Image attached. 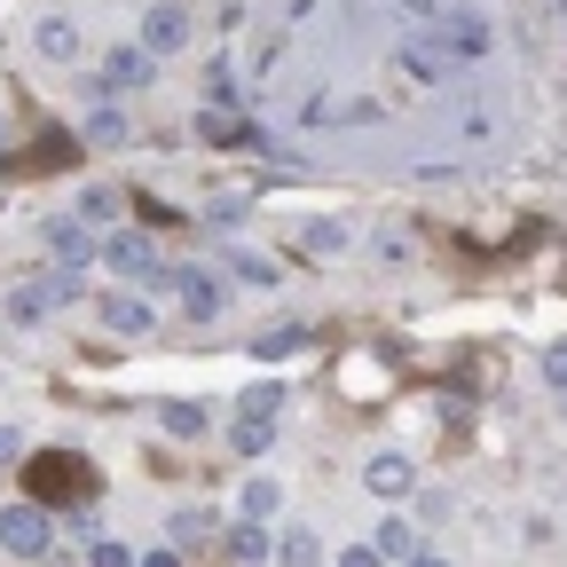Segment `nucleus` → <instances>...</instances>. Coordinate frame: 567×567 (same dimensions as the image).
Segmentation results:
<instances>
[{
    "mask_svg": "<svg viewBox=\"0 0 567 567\" xmlns=\"http://www.w3.org/2000/svg\"><path fill=\"white\" fill-rule=\"evenodd\" d=\"M48 536H55V520H48V505H9L0 513V551H17V559H48Z\"/></svg>",
    "mask_w": 567,
    "mask_h": 567,
    "instance_id": "nucleus-3",
    "label": "nucleus"
},
{
    "mask_svg": "<svg viewBox=\"0 0 567 567\" xmlns=\"http://www.w3.org/2000/svg\"><path fill=\"white\" fill-rule=\"evenodd\" d=\"M40 55H55V63H63V55H80V32H71L63 17H40Z\"/></svg>",
    "mask_w": 567,
    "mask_h": 567,
    "instance_id": "nucleus-16",
    "label": "nucleus"
},
{
    "mask_svg": "<svg viewBox=\"0 0 567 567\" xmlns=\"http://www.w3.org/2000/svg\"><path fill=\"white\" fill-rule=\"evenodd\" d=\"M197 134H205V142H252V126H245V118H229V111H205V118H197Z\"/></svg>",
    "mask_w": 567,
    "mask_h": 567,
    "instance_id": "nucleus-17",
    "label": "nucleus"
},
{
    "mask_svg": "<svg viewBox=\"0 0 567 567\" xmlns=\"http://www.w3.org/2000/svg\"><path fill=\"white\" fill-rule=\"evenodd\" d=\"M339 567H386V559H379V544H354V551H339Z\"/></svg>",
    "mask_w": 567,
    "mask_h": 567,
    "instance_id": "nucleus-31",
    "label": "nucleus"
},
{
    "mask_svg": "<svg viewBox=\"0 0 567 567\" xmlns=\"http://www.w3.org/2000/svg\"><path fill=\"white\" fill-rule=\"evenodd\" d=\"M363 481H371L379 496H402V488H410V457H402V450H386V457H371V473H363Z\"/></svg>",
    "mask_w": 567,
    "mask_h": 567,
    "instance_id": "nucleus-13",
    "label": "nucleus"
},
{
    "mask_svg": "<svg viewBox=\"0 0 567 567\" xmlns=\"http://www.w3.org/2000/svg\"><path fill=\"white\" fill-rule=\"evenodd\" d=\"M182 48H189V17L174 0H158V9L142 17V55H182Z\"/></svg>",
    "mask_w": 567,
    "mask_h": 567,
    "instance_id": "nucleus-5",
    "label": "nucleus"
},
{
    "mask_svg": "<svg viewBox=\"0 0 567 567\" xmlns=\"http://www.w3.org/2000/svg\"><path fill=\"white\" fill-rule=\"evenodd\" d=\"M276 513V481H245V520H268Z\"/></svg>",
    "mask_w": 567,
    "mask_h": 567,
    "instance_id": "nucleus-20",
    "label": "nucleus"
},
{
    "mask_svg": "<svg viewBox=\"0 0 567 567\" xmlns=\"http://www.w3.org/2000/svg\"><path fill=\"white\" fill-rule=\"evenodd\" d=\"M276 559H284V567H323V551H316V536H308V528H284Z\"/></svg>",
    "mask_w": 567,
    "mask_h": 567,
    "instance_id": "nucleus-15",
    "label": "nucleus"
},
{
    "mask_svg": "<svg viewBox=\"0 0 567 567\" xmlns=\"http://www.w3.org/2000/svg\"><path fill=\"white\" fill-rule=\"evenodd\" d=\"M48 252H55V268H87L95 260V237L80 221H48Z\"/></svg>",
    "mask_w": 567,
    "mask_h": 567,
    "instance_id": "nucleus-9",
    "label": "nucleus"
},
{
    "mask_svg": "<svg viewBox=\"0 0 567 567\" xmlns=\"http://www.w3.org/2000/svg\"><path fill=\"white\" fill-rule=\"evenodd\" d=\"M410 9H434V0H410Z\"/></svg>",
    "mask_w": 567,
    "mask_h": 567,
    "instance_id": "nucleus-34",
    "label": "nucleus"
},
{
    "mask_svg": "<svg viewBox=\"0 0 567 567\" xmlns=\"http://www.w3.org/2000/svg\"><path fill=\"white\" fill-rule=\"evenodd\" d=\"M87 567H134V551H126V544H111V536H103V544H87Z\"/></svg>",
    "mask_w": 567,
    "mask_h": 567,
    "instance_id": "nucleus-24",
    "label": "nucleus"
},
{
    "mask_svg": "<svg viewBox=\"0 0 567 567\" xmlns=\"http://www.w3.org/2000/svg\"><path fill=\"white\" fill-rule=\"evenodd\" d=\"M80 213H87V221H111V213H118V189H87Z\"/></svg>",
    "mask_w": 567,
    "mask_h": 567,
    "instance_id": "nucleus-26",
    "label": "nucleus"
},
{
    "mask_svg": "<svg viewBox=\"0 0 567 567\" xmlns=\"http://www.w3.org/2000/svg\"><path fill=\"white\" fill-rule=\"evenodd\" d=\"M544 379H551V386H567V347H544Z\"/></svg>",
    "mask_w": 567,
    "mask_h": 567,
    "instance_id": "nucleus-30",
    "label": "nucleus"
},
{
    "mask_svg": "<svg viewBox=\"0 0 567 567\" xmlns=\"http://www.w3.org/2000/svg\"><path fill=\"white\" fill-rule=\"evenodd\" d=\"M221 260H229V268H237V276H245V284H276V268H268V260H260V252H221Z\"/></svg>",
    "mask_w": 567,
    "mask_h": 567,
    "instance_id": "nucleus-22",
    "label": "nucleus"
},
{
    "mask_svg": "<svg viewBox=\"0 0 567 567\" xmlns=\"http://www.w3.org/2000/svg\"><path fill=\"white\" fill-rule=\"evenodd\" d=\"M559 17H567V0H559Z\"/></svg>",
    "mask_w": 567,
    "mask_h": 567,
    "instance_id": "nucleus-35",
    "label": "nucleus"
},
{
    "mask_svg": "<svg viewBox=\"0 0 567 567\" xmlns=\"http://www.w3.org/2000/svg\"><path fill=\"white\" fill-rule=\"evenodd\" d=\"M63 300H80V268H32L17 292H9V316L32 323V316H48V308H63Z\"/></svg>",
    "mask_w": 567,
    "mask_h": 567,
    "instance_id": "nucleus-2",
    "label": "nucleus"
},
{
    "mask_svg": "<svg viewBox=\"0 0 567 567\" xmlns=\"http://www.w3.org/2000/svg\"><path fill=\"white\" fill-rule=\"evenodd\" d=\"M300 245H308V252H339V245H347V229H339V221H316Z\"/></svg>",
    "mask_w": 567,
    "mask_h": 567,
    "instance_id": "nucleus-23",
    "label": "nucleus"
},
{
    "mask_svg": "<svg viewBox=\"0 0 567 567\" xmlns=\"http://www.w3.org/2000/svg\"><path fill=\"white\" fill-rule=\"evenodd\" d=\"M40 166H71V142L63 134H40Z\"/></svg>",
    "mask_w": 567,
    "mask_h": 567,
    "instance_id": "nucleus-28",
    "label": "nucleus"
},
{
    "mask_svg": "<svg viewBox=\"0 0 567 567\" xmlns=\"http://www.w3.org/2000/svg\"><path fill=\"white\" fill-rule=\"evenodd\" d=\"M174 544H205V513H182L174 520Z\"/></svg>",
    "mask_w": 567,
    "mask_h": 567,
    "instance_id": "nucleus-29",
    "label": "nucleus"
},
{
    "mask_svg": "<svg viewBox=\"0 0 567 567\" xmlns=\"http://www.w3.org/2000/svg\"><path fill=\"white\" fill-rule=\"evenodd\" d=\"M205 87H213V95H221V103H213V111H229V103H237V71H229L221 55H213V71H205Z\"/></svg>",
    "mask_w": 567,
    "mask_h": 567,
    "instance_id": "nucleus-21",
    "label": "nucleus"
},
{
    "mask_svg": "<svg viewBox=\"0 0 567 567\" xmlns=\"http://www.w3.org/2000/svg\"><path fill=\"white\" fill-rule=\"evenodd\" d=\"M410 567H450V559H442V551H417V559H410Z\"/></svg>",
    "mask_w": 567,
    "mask_h": 567,
    "instance_id": "nucleus-33",
    "label": "nucleus"
},
{
    "mask_svg": "<svg viewBox=\"0 0 567 567\" xmlns=\"http://www.w3.org/2000/svg\"><path fill=\"white\" fill-rule=\"evenodd\" d=\"M434 48H442L450 63H481V55H488V24H481V17H450V24L434 32Z\"/></svg>",
    "mask_w": 567,
    "mask_h": 567,
    "instance_id": "nucleus-7",
    "label": "nucleus"
},
{
    "mask_svg": "<svg viewBox=\"0 0 567 567\" xmlns=\"http://www.w3.org/2000/svg\"><path fill=\"white\" fill-rule=\"evenodd\" d=\"M24 481H32V505H63V496H87L95 488L87 457H71V450H32L24 457Z\"/></svg>",
    "mask_w": 567,
    "mask_h": 567,
    "instance_id": "nucleus-1",
    "label": "nucleus"
},
{
    "mask_svg": "<svg viewBox=\"0 0 567 567\" xmlns=\"http://www.w3.org/2000/svg\"><path fill=\"white\" fill-rule=\"evenodd\" d=\"M95 316H103V323H111V331H126V339H142V331H151V323H158V316H151V308H142V300H126V292H111V300H103V308H95Z\"/></svg>",
    "mask_w": 567,
    "mask_h": 567,
    "instance_id": "nucleus-11",
    "label": "nucleus"
},
{
    "mask_svg": "<svg viewBox=\"0 0 567 567\" xmlns=\"http://www.w3.org/2000/svg\"><path fill=\"white\" fill-rule=\"evenodd\" d=\"M103 260H111L118 276H158V245L142 237V229H118V237H103Z\"/></svg>",
    "mask_w": 567,
    "mask_h": 567,
    "instance_id": "nucleus-6",
    "label": "nucleus"
},
{
    "mask_svg": "<svg viewBox=\"0 0 567 567\" xmlns=\"http://www.w3.org/2000/svg\"><path fill=\"white\" fill-rule=\"evenodd\" d=\"M174 284H182V308H189L197 323H213V316H221V284H213L205 268H174Z\"/></svg>",
    "mask_w": 567,
    "mask_h": 567,
    "instance_id": "nucleus-8",
    "label": "nucleus"
},
{
    "mask_svg": "<svg viewBox=\"0 0 567 567\" xmlns=\"http://www.w3.org/2000/svg\"><path fill=\"white\" fill-rule=\"evenodd\" d=\"M142 567H182V551H151V559H142Z\"/></svg>",
    "mask_w": 567,
    "mask_h": 567,
    "instance_id": "nucleus-32",
    "label": "nucleus"
},
{
    "mask_svg": "<svg viewBox=\"0 0 567 567\" xmlns=\"http://www.w3.org/2000/svg\"><path fill=\"white\" fill-rule=\"evenodd\" d=\"M229 551H237V559H268V528H260V520H237V528H229Z\"/></svg>",
    "mask_w": 567,
    "mask_h": 567,
    "instance_id": "nucleus-18",
    "label": "nucleus"
},
{
    "mask_svg": "<svg viewBox=\"0 0 567 567\" xmlns=\"http://www.w3.org/2000/svg\"><path fill=\"white\" fill-rule=\"evenodd\" d=\"M9 465H24V434H17V425H0V473H9Z\"/></svg>",
    "mask_w": 567,
    "mask_h": 567,
    "instance_id": "nucleus-27",
    "label": "nucleus"
},
{
    "mask_svg": "<svg viewBox=\"0 0 567 567\" xmlns=\"http://www.w3.org/2000/svg\"><path fill=\"white\" fill-rule=\"evenodd\" d=\"M417 551H425V544L410 536V520H386V528H379V559H402V567H410Z\"/></svg>",
    "mask_w": 567,
    "mask_h": 567,
    "instance_id": "nucleus-14",
    "label": "nucleus"
},
{
    "mask_svg": "<svg viewBox=\"0 0 567 567\" xmlns=\"http://www.w3.org/2000/svg\"><path fill=\"white\" fill-rule=\"evenodd\" d=\"M276 410H284L276 386H252V394H245V410H237V425H229V442H237L245 457H260V450L276 442Z\"/></svg>",
    "mask_w": 567,
    "mask_h": 567,
    "instance_id": "nucleus-4",
    "label": "nucleus"
},
{
    "mask_svg": "<svg viewBox=\"0 0 567 567\" xmlns=\"http://www.w3.org/2000/svg\"><path fill=\"white\" fill-rule=\"evenodd\" d=\"M103 87H126V95L151 87V55H142V48H111L103 55Z\"/></svg>",
    "mask_w": 567,
    "mask_h": 567,
    "instance_id": "nucleus-10",
    "label": "nucleus"
},
{
    "mask_svg": "<svg viewBox=\"0 0 567 567\" xmlns=\"http://www.w3.org/2000/svg\"><path fill=\"white\" fill-rule=\"evenodd\" d=\"M166 434L197 442V434H205V410H197V402H166Z\"/></svg>",
    "mask_w": 567,
    "mask_h": 567,
    "instance_id": "nucleus-19",
    "label": "nucleus"
},
{
    "mask_svg": "<svg viewBox=\"0 0 567 567\" xmlns=\"http://www.w3.org/2000/svg\"><path fill=\"white\" fill-rule=\"evenodd\" d=\"M87 134H95V142H126V118H118V111H95Z\"/></svg>",
    "mask_w": 567,
    "mask_h": 567,
    "instance_id": "nucleus-25",
    "label": "nucleus"
},
{
    "mask_svg": "<svg viewBox=\"0 0 567 567\" xmlns=\"http://www.w3.org/2000/svg\"><path fill=\"white\" fill-rule=\"evenodd\" d=\"M300 347H308V323H284V331H260V339H252L260 363H284V354H300Z\"/></svg>",
    "mask_w": 567,
    "mask_h": 567,
    "instance_id": "nucleus-12",
    "label": "nucleus"
}]
</instances>
